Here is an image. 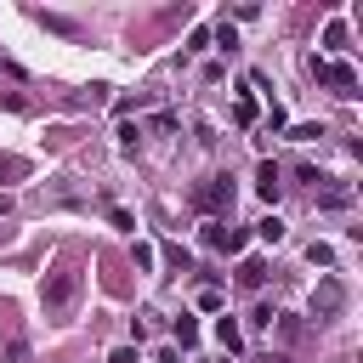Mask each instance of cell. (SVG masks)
<instances>
[{
	"label": "cell",
	"mask_w": 363,
	"mask_h": 363,
	"mask_svg": "<svg viewBox=\"0 0 363 363\" xmlns=\"http://www.w3.org/2000/svg\"><path fill=\"white\" fill-rule=\"evenodd\" d=\"M74 295H79V267H57L45 284H40V306H45V318H62L68 306H74Z\"/></svg>",
	"instance_id": "6da1fadb"
},
{
	"label": "cell",
	"mask_w": 363,
	"mask_h": 363,
	"mask_svg": "<svg viewBox=\"0 0 363 363\" xmlns=\"http://www.w3.org/2000/svg\"><path fill=\"white\" fill-rule=\"evenodd\" d=\"M312 74H318V85H329L335 96H357V68L352 62H329V57H312Z\"/></svg>",
	"instance_id": "7a4b0ae2"
},
{
	"label": "cell",
	"mask_w": 363,
	"mask_h": 363,
	"mask_svg": "<svg viewBox=\"0 0 363 363\" xmlns=\"http://www.w3.org/2000/svg\"><path fill=\"white\" fill-rule=\"evenodd\" d=\"M193 204H199L204 216H221V210L233 204V182H227V176H210V182H199V187H193Z\"/></svg>",
	"instance_id": "3957f363"
},
{
	"label": "cell",
	"mask_w": 363,
	"mask_h": 363,
	"mask_svg": "<svg viewBox=\"0 0 363 363\" xmlns=\"http://www.w3.org/2000/svg\"><path fill=\"white\" fill-rule=\"evenodd\" d=\"M204 244H210V250L238 255V250H244V233H238V227H227V221H204Z\"/></svg>",
	"instance_id": "277c9868"
},
{
	"label": "cell",
	"mask_w": 363,
	"mask_h": 363,
	"mask_svg": "<svg viewBox=\"0 0 363 363\" xmlns=\"http://www.w3.org/2000/svg\"><path fill=\"white\" fill-rule=\"evenodd\" d=\"M340 301H346L340 278H323V284H318V295H312V318H335V312H340Z\"/></svg>",
	"instance_id": "5b68a950"
},
{
	"label": "cell",
	"mask_w": 363,
	"mask_h": 363,
	"mask_svg": "<svg viewBox=\"0 0 363 363\" xmlns=\"http://www.w3.org/2000/svg\"><path fill=\"white\" fill-rule=\"evenodd\" d=\"M255 193H261V199H278V164H272V159H261V170H255Z\"/></svg>",
	"instance_id": "8992f818"
},
{
	"label": "cell",
	"mask_w": 363,
	"mask_h": 363,
	"mask_svg": "<svg viewBox=\"0 0 363 363\" xmlns=\"http://www.w3.org/2000/svg\"><path fill=\"white\" fill-rule=\"evenodd\" d=\"M267 284V261H238V289H261Z\"/></svg>",
	"instance_id": "52a82bcc"
},
{
	"label": "cell",
	"mask_w": 363,
	"mask_h": 363,
	"mask_svg": "<svg viewBox=\"0 0 363 363\" xmlns=\"http://www.w3.org/2000/svg\"><path fill=\"white\" fill-rule=\"evenodd\" d=\"M216 340H221L227 352H238V346H244V329H238L233 318H216Z\"/></svg>",
	"instance_id": "ba28073f"
},
{
	"label": "cell",
	"mask_w": 363,
	"mask_h": 363,
	"mask_svg": "<svg viewBox=\"0 0 363 363\" xmlns=\"http://www.w3.org/2000/svg\"><path fill=\"white\" fill-rule=\"evenodd\" d=\"M17 176H28V159H17V153H0V182H17Z\"/></svg>",
	"instance_id": "9c48e42d"
},
{
	"label": "cell",
	"mask_w": 363,
	"mask_h": 363,
	"mask_svg": "<svg viewBox=\"0 0 363 363\" xmlns=\"http://www.w3.org/2000/svg\"><path fill=\"white\" fill-rule=\"evenodd\" d=\"M193 340H199V323L182 312V318H176V346H193Z\"/></svg>",
	"instance_id": "30bf717a"
},
{
	"label": "cell",
	"mask_w": 363,
	"mask_h": 363,
	"mask_svg": "<svg viewBox=\"0 0 363 363\" xmlns=\"http://www.w3.org/2000/svg\"><path fill=\"white\" fill-rule=\"evenodd\" d=\"M233 119H238V125H255V102L238 96V102H233Z\"/></svg>",
	"instance_id": "8fae6325"
},
{
	"label": "cell",
	"mask_w": 363,
	"mask_h": 363,
	"mask_svg": "<svg viewBox=\"0 0 363 363\" xmlns=\"http://www.w3.org/2000/svg\"><path fill=\"white\" fill-rule=\"evenodd\" d=\"M284 130H289V142H318V136H323L318 125H284Z\"/></svg>",
	"instance_id": "7c38bea8"
},
{
	"label": "cell",
	"mask_w": 363,
	"mask_h": 363,
	"mask_svg": "<svg viewBox=\"0 0 363 363\" xmlns=\"http://www.w3.org/2000/svg\"><path fill=\"white\" fill-rule=\"evenodd\" d=\"M255 233H261V238H267V244H278V238H284V221H278V216H267V221H261V227H255Z\"/></svg>",
	"instance_id": "4fadbf2b"
},
{
	"label": "cell",
	"mask_w": 363,
	"mask_h": 363,
	"mask_svg": "<svg viewBox=\"0 0 363 363\" xmlns=\"http://www.w3.org/2000/svg\"><path fill=\"white\" fill-rule=\"evenodd\" d=\"M153 261H159V250H153L147 238H136V267H153Z\"/></svg>",
	"instance_id": "5bb4252c"
},
{
	"label": "cell",
	"mask_w": 363,
	"mask_h": 363,
	"mask_svg": "<svg viewBox=\"0 0 363 363\" xmlns=\"http://www.w3.org/2000/svg\"><path fill=\"white\" fill-rule=\"evenodd\" d=\"M221 301H227L221 289H199V306H204V312H221Z\"/></svg>",
	"instance_id": "9a60e30c"
},
{
	"label": "cell",
	"mask_w": 363,
	"mask_h": 363,
	"mask_svg": "<svg viewBox=\"0 0 363 363\" xmlns=\"http://www.w3.org/2000/svg\"><path fill=\"white\" fill-rule=\"evenodd\" d=\"M306 255H312V267H329V261H335V250H329V244H312Z\"/></svg>",
	"instance_id": "2e32d148"
},
{
	"label": "cell",
	"mask_w": 363,
	"mask_h": 363,
	"mask_svg": "<svg viewBox=\"0 0 363 363\" xmlns=\"http://www.w3.org/2000/svg\"><path fill=\"white\" fill-rule=\"evenodd\" d=\"M108 363H136V352H130V346H119V352H108Z\"/></svg>",
	"instance_id": "e0dca14e"
},
{
	"label": "cell",
	"mask_w": 363,
	"mask_h": 363,
	"mask_svg": "<svg viewBox=\"0 0 363 363\" xmlns=\"http://www.w3.org/2000/svg\"><path fill=\"white\" fill-rule=\"evenodd\" d=\"M153 363H182V352H176V346H164V352H159Z\"/></svg>",
	"instance_id": "ac0fdd59"
},
{
	"label": "cell",
	"mask_w": 363,
	"mask_h": 363,
	"mask_svg": "<svg viewBox=\"0 0 363 363\" xmlns=\"http://www.w3.org/2000/svg\"><path fill=\"white\" fill-rule=\"evenodd\" d=\"M261 363H284V357H261Z\"/></svg>",
	"instance_id": "d6986e66"
},
{
	"label": "cell",
	"mask_w": 363,
	"mask_h": 363,
	"mask_svg": "<svg viewBox=\"0 0 363 363\" xmlns=\"http://www.w3.org/2000/svg\"><path fill=\"white\" fill-rule=\"evenodd\" d=\"M0 216H6V199H0Z\"/></svg>",
	"instance_id": "ffe728a7"
}]
</instances>
